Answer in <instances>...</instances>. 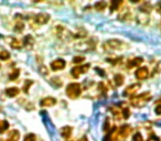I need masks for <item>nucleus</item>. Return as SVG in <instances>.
Here are the masks:
<instances>
[{
    "label": "nucleus",
    "mask_w": 161,
    "mask_h": 141,
    "mask_svg": "<svg viewBox=\"0 0 161 141\" xmlns=\"http://www.w3.org/2000/svg\"><path fill=\"white\" fill-rule=\"evenodd\" d=\"M142 57H135L132 58V60H130L129 62L127 63V66L129 67V68H132V67H136L138 66V65H140L141 63H142Z\"/></svg>",
    "instance_id": "nucleus-13"
},
{
    "label": "nucleus",
    "mask_w": 161,
    "mask_h": 141,
    "mask_svg": "<svg viewBox=\"0 0 161 141\" xmlns=\"http://www.w3.org/2000/svg\"><path fill=\"white\" fill-rule=\"evenodd\" d=\"M74 47H75V50H77V51L85 52V51H90V50L94 49L95 44L92 42V41H86V42L77 43V44H75V46Z\"/></svg>",
    "instance_id": "nucleus-5"
},
{
    "label": "nucleus",
    "mask_w": 161,
    "mask_h": 141,
    "mask_svg": "<svg viewBox=\"0 0 161 141\" xmlns=\"http://www.w3.org/2000/svg\"><path fill=\"white\" fill-rule=\"evenodd\" d=\"M20 138V133L18 130H12L9 133V138L7 139V141H18Z\"/></svg>",
    "instance_id": "nucleus-17"
},
{
    "label": "nucleus",
    "mask_w": 161,
    "mask_h": 141,
    "mask_svg": "<svg viewBox=\"0 0 161 141\" xmlns=\"http://www.w3.org/2000/svg\"><path fill=\"white\" fill-rule=\"evenodd\" d=\"M88 69H90V64L83 65V66L74 67V68L72 69V75H73L75 79H77V77L80 76V74H85Z\"/></svg>",
    "instance_id": "nucleus-6"
},
{
    "label": "nucleus",
    "mask_w": 161,
    "mask_h": 141,
    "mask_svg": "<svg viewBox=\"0 0 161 141\" xmlns=\"http://www.w3.org/2000/svg\"><path fill=\"white\" fill-rule=\"evenodd\" d=\"M34 20H36V22L38 23V24H45V23L50 20V14H44V12H42V14H36V16Z\"/></svg>",
    "instance_id": "nucleus-8"
},
{
    "label": "nucleus",
    "mask_w": 161,
    "mask_h": 141,
    "mask_svg": "<svg viewBox=\"0 0 161 141\" xmlns=\"http://www.w3.org/2000/svg\"><path fill=\"white\" fill-rule=\"evenodd\" d=\"M9 128V122L6 120H0V133H3Z\"/></svg>",
    "instance_id": "nucleus-19"
},
{
    "label": "nucleus",
    "mask_w": 161,
    "mask_h": 141,
    "mask_svg": "<svg viewBox=\"0 0 161 141\" xmlns=\"http://www.w3.org/2000/svg\"><path fill=\"white\" fill-rule=\"evenodd\" d=\"M127 47V44L125 42L120 40H116V39H113V40L106 41L105 44H104V49L105 50H123Z\"/></svg>",
    "instance_id": "nucleus-2"
},
{
    "label": "nucleus",
    "mask_w": 161,
    "mask_h": 141,
    "mask_svg": "<svg viewBox=\"0 0 161 141\" xmlns=\"http://www.w3.org/2000/svg\"><path fill=\"white\" fill-rule=\"evenodd\" d=\"M32 84H33V82L30 81V79H28V81H25V86H23V92H25V93H28V92H29V87L32 85Z\"/></svg>",
    "instance_id": "nucleus-24"
},
{
    "label": "nucleus",
    "mask_w": 161,
    "mask_h": 141,
    "mask_svg": "<svg viewBox=\"0 0 161 141\" xmlns=\"http://www.w3.org/2000/svg\"><path fill=\"white\" fill-rule=\"evenodd\" d=\"M41 73H42V74H47V68H45V67L44 66H43V67H41Z\"/></svg>",
    "instance_id": "nucleus-36"
},
{
    "label": "nucleus",
    "mask_w": 161,
    "mask_h": 141,
    "mask_svg": "<svg viewBox=\"0 0 161 141\" xmlns=\"http://www.w3.org/2000/svg\"><path fill=\"white\" fill-rule=\"evenodd\" d=\"M114 81H115V84H116L117 86H121V85L124 84V76H123L121 74L115 75Z\"/></svg>",
    "instance_id": "nucleus-20"
},
{
    "label": "nucleus",
    "mask_w": 161,
    "mask_h": 141,
    "mask_svg": "<svg viewBox=\"0 0 161 141\" xmlns=\"http://www.w3.org/2000/svg\"><path fill=\"white\" fill-rule=\"evenodd\" d=\"M10 57V54L7 51L0 52V60H8Z\"/></svg>",
    "instance_id": "nucleus-28"
},
{
    "label": "nucleus",
    "mask_w": 161,
    "mask_h": 141,
    "mask_svg": "<svg viewBox=\"0 0 161 141\" xmlns=\"http://www.w3.org/2000/svg\"><path fill=\"white\" fill-rule=\"evenodd\" d=\"M140 9H141V12H142V14H148V12L151 11L152 7L149 5V3H146V5H143Z\"/></svg>",
    "instance_id": "nucleus-21"
},
{
    "label": "nucleus",
    "mask_w": 161,
    "mask_h": 141,
    "mask_svg": "<svg viewBox=\"0 0 161 141\" xmlns=\"http://www.w3.org/2000/svg\"><path fill=\"white\" fill-rule=\"evenodd\" d=\"M105 7H106V3H95V9L96 10H98V11H101V10H104L105 9Z\"/></svg>",
    "instance_id": "nucleus-23"
},
{
    "label": "nucleus",
    "mask_w": 161,
    "mask_h": 141,
    "mask_svg": "<svg viewBox=\"0 0 161 141\" xmlns=\"http://www.w3.org/2000/svg\"><path fill=\"white\" fill-rule=\"evenodd\" d=\"M135 75H136V77L138 79H145L149 76V71H148L147 67H140L139 69H137Z\"/></svg>",
    "instance_id": "nucleus-10"
},
{
    "label": "nucleus",
    "mask_w": 161,
    "mask_h": 141,
    "mask_svg": "<svg viewBox=\"0 0 161 141\" xmlns=\"http://www.w3.org/2000/svg\"><path fill=\"white\" fill-rule=\"evenodd\" d=\"M130 130H131V128H130V126L128 125H124L120 127V129H119V136L123 137V138H126V137L129 134Z\"/></svg>",
    "instance_id": "nucleus-14"
},
{
    "label": "nucleus",
    "mask_w": 161,
    "mask_h": 141,
    "mask_svg": "<svg viewBox=\"0 0 161 141\" xmlns=\"http://www.w3.org/2000/svg\"><path fill=\"white\" fill-rule=\"evenodd\" d=\"M132 141H143V138H142V136H141V133L137 132L134 136V138H132Z\"/></svg>",
    "instance_id": "nucleus-30"
},
{
    "label": "nucleus",
    "mask_w": 161,
    "mask_h": 141,
    "mask_svg": "<svg viewBox=\"0 0 161 141\" xmlns=\"http://www.w3.org/2000/svg\"><path fill=\"white\" fill-rule=\"evenodd\" d=\"M23 141H36V137L33 133H29L25 137V140Z\"/></svg>",
    "instance_id": "nucleus-25"
},
{
    "label": "nucleus",
    "mask_w": 161,
    "mask_h": 141,
    "mask_svg": "<svg viewBox=\"0 0 161 141\" xmlns=\"http://www.w3.org/2000/svg\"><path fill=\"white\" fill-rule=\"evenodd\" d=\"M56 104V99L53 98V97H45L42 100L40 101V105L42 107H51V106H54Z\"/></svg>",
    "instance_id": "nucleus-11"
},
{
    "label": "nucleus",
    "mask_w": 161,
    "mask_h": 141,
    "mask_svg": "<svg viewBox=\"0 0 161 141\" xmlns=\"http://www.w3.org/2000/svg\"><path fill=\"white\" fill-rule=\"evenodd\" d=\"M65 65H66V63H65L64 60H62V58H58V60L53 61V62L51 63V68L53 69V71H58V69L64 68Z\"/></svg>",
    "instance_id": "nucleus-7"
},
{
    "label": "nucleus",
    "mask_w": 161,
    "mask_h": 141,
    "mask_svg": "<svg viewBox=\"0 0 161 141\" xmlns=\"http://www.w3.org/2000/svg\"><path fill=\"white\" fill-rule=\"evenodd\" d=\"M23 29H25V24L22 22H18L16 24V27H14V31L16 32H21Z\"/></svg>",
    "instance_id": "nucleus-26"
},
{
    "label": "nucleus",
    "mask_w": 161,
    "mask_h": 141,
    "mask_svg": "<svg viewBox=\"0 0 161 141\" xmlns=\"http://www.w3.org/2000/svg\"><path fill=\"white\" fill-rule=\"evenodd\" d=\"M61 134H62L64 138H69L72 134V128L69 127V126H65L61 129Z\"/></svg>",
    "instance_id": "nucleus-18"
},
{
    "label": "nucleus",
    "mask_w": 161,
    "mask_h": 141,
    "mask_svg": "<svg viewBox=\"0 0 161 141\" xmlns=\"http://www.w3.org/2000/svg\"><path fill=\"white\" fill-rule=\"evenodd\" d=\"M82 93V88L78 83H71L66 87V95L69 98H77Z\"/></svg>",
    "instance_id": "nucleus-3"
},
{
    "label": "nucleus",
    "mask_w": 161,
    "mask_h": 141,
    "mask_svg": "<svg viewBox=\"0 0 161 141\" xmlns=\"http://www.w3.org/2000/svg\"><path fill=\"white\" fill-rule=\"evenodd\" d=\"M108 126L110 127V121H109V119H106L105 126H104V130H105V131H108Z\"/></svg>",
    "instance_id": "nucleus-32"
},
{
    "label": "nucleus",
    "mask_w": 161,
    "mask_h": 141,
    "mask_svg": "<svg viewBox=\"0 0 161 141\" xmlns=\"http://www.w3.org/2000/svg\"><path fill=\"white\" fill-rule=\"evenodd\" d=\"M148 141H160V139H159L158 137L154 136V134H153V136H151L149 139H148Z\"/></svg>",
    "instance_id": "nucleus-34"
},
{
    "label": "nucleus",
    "mask_w": 161,
    "mask_h": 141,
    "mask_svg": "<svg viewBox=\"0 0 161 141\" xmlns=\"http://www.w3.org/2000/svg\"><path fill=\"white\" fill-rule=\"evenodd\" d=\"M23 44L28 47V49H31L34 44V39L31 35H25V38L23 39Z\"/></svg>",
    "instance_id": "nucleus-15"
},
{
    "label": "nucleus",
    "mask_w": 161,
    "mask_h": 141,
    "mask_svg": "<svg viewBox=\"0 0 161 141\" xmlns=\"http://www.w3.org/2000/svg\"><path fill=\"white\" fill-rule=\"evenodd\" d=\"M7 41H9V44L10 46L12 47V49H21L22 47V44H21V42L19 40H17V39L14 38H8Z\"/></svg>",
    "instance_id": "nucleus-12"
},
{
    "label": "nucleus",
    "mask_w": 161,
    "mask_h": 141,
    "mask_svg": "<svg viewBox=\"0 0 161 141\" xmlns=\"http://www.w3.org/2000/svg\"><path fill=\"white\" fill-rule=\"evenodd\" d=\"M19 93H20V90H19V88H17V87H9L6 89V94H7L9 97H16Z\"/></svg>",
    "instance_id": "nucleus-16"
},
{
    "label": "nucleus",
    "mask_w": 161,
    "mask_h": 141,
    "mask_svg": "<svg viewBox=\"0 0 161 141\" xmlns=\"http://www.w3.org/2000/svg\"><path fill=\"white\" fill-rule=\"evenodd\" d=\"M19 74H20V72H19V69H14V72H12L11 74L9 75L10 81H14V79H17V77L19 76Z\"/></svg>",
    "instance_id": "nucleus-22"
},
{
    "label": "nucleus",
    "mask_w": 161,
    "mask_h": 141,
    "mask_svg": "<svg viewBox=\"0 0 161 141\" xmlns=\"http://www.w3.org/2000/svg\"><path fill=\"white\" fill-rule=\"evenodd\" d=\"M55 34L58 35V38L63 39V40H69V39H71L72 36H73L69 30L65 29V28H63V27H56Z\"/></svg>",
    "instance_id": "nucleus-4"
},
{
    "label": "nucleus",
    "mask_w": 161,
    "mask_h": 141,
    "mask_svg": "<svg viewBox=\"0 0 161 141\" xmlns=\"http://www.w3.org/2000/svg\"><path fill=\"white\" fill-rule=\"evenodd\" d=\"M151 99V93L147 92V93H142L139 96H136L134 98H131V105L135 106V107H142L145 106L148 101Z\"/></svg>",
    "instance_id": "nucleus-1"
},
{
    "label": "nucleus",
    "mask_w": 161,
    "mask_h": 141,
    "mask_svg": "<svg viewBox=\"0 0 161 141\" xmlns=\"http://www.w3.org/2000/svg\"><path fill=\"white\" fill-rule=\"evenodd\" d=\"M154 112H156L157 115H161V105H158L154 108Z\"/></svg>",
    "instance_id": "nucleus-33"
},
{
    "label": "nucleus",
    "mask_w": 161,
    "mask_h": 141,
    "mask_svg": "<svg viewBox=\"0 0 161 141\" xmlns=\"http://www.w3.org/2000/svg\"><path fill=\"white\" fill-rule=\"evenodd\" d=\"M85 61V57L82 55H78V56H75V57L73 58V63H76V64H78V63H82Z\"/></svg>",
    "instance_id": "nucleus-27"
},
{
    "label": "nucleus",
    "mask_w": 161,
    "mask_h": 141,
    "mask_svg": "<svg viewBox=\"0 0 161 141\" xmlns=\"http://www.w3.org/2000/svg\"><path fill=\"white\" fill-rule=\"evenodd\" d=\"M129 115H130L129 109H128V108H124V109H123V117H124V118L128 119V118H129Z\"/></svg>",
    "instance_id": "nucleus-31"
},
{
    "label": "nucleus",
    "mask_w": 161,
    "mask_h": 141,
    "mask_svg": "<svg viewBox=\"0 0 161 141\" xmlns=\"http://www.w3.org/2000/svg\"><path fill=\"white\" fill-rule=\"evenodd\" d=\"M96 71H97V73H98V74H101V75H102V76H105V73L103 72V69L96 68Z\"/></svg>",
    "instance_id": "nucleus-35"
},
{
    "label": "nucleus",
    "mask_w": 161,
    "mask_h": 141,
    "mask_svg": "<svg viewBox=\"0 0 161 141\" xmlns=\"http://www.w3.org/2000/svg\"><path fill=\"white\" fill-rule=\"evenodd\" d=\"M140 88V84H132V85L128 86L127 88L125 89V92H124V95L125 96H132L134 94H136L137 90Z\"/></svg>",
    "instance_id": "nucleus-9"
},
{
    "label": "nucleus",
    "mask_w": 161,
    "mask_h": 141,
    "mask_svg": "<svg viewBox=\"0 0 161 141\" xmlns=\"http://www.w3.org/2000/svg\"><path fill=\"white\" fill-rule=\"evenodd\" d=\"M104 141H110V136H107L106 138H104Z\"/></svg>",
    "instance_id": "nucleus-37"
},
{
    "label": "nucleus",
    "mask_w": 161,
    "mask_h": 141,
    "mask_svg": "<svg viewBox=\"0 0 161 141\" xmlns=\"http://www.w3.org/2000/svg\"><path fill=\"white\" fill-rule=\"evenodd\" d=\"M121 3H119V1H112V7H110V9L114 11V10H116V9H118V7H119V5H120Z\"/></svg>",
    "instance_id": "nucleus-29"
},
{
    "label": "nucleus",
    "mask_w": 161,
    "mask_h": 141,
    "mask_svg": "<svg viewBox=\"0 0 161 141\" xmlns=\"http://www.w3.org/2000/svg\"><path fill=\"white\" fill-rule=\"evenodd\" d=\"M78 141H87V139H86V137H83V138H80Z\"/></svg>",
    "instance_id": "nucleus-38"
}]
</instances>
